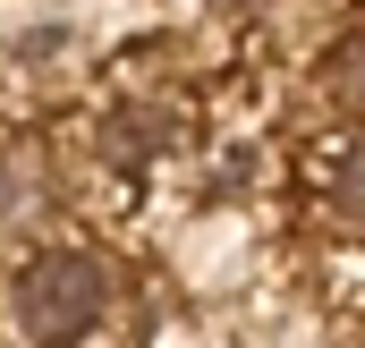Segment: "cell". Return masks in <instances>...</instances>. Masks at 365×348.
Masks as SVG:
<instances>
[{
    "instance_id": "obj_1",
    "label": "cell",
    "mask_w": 365,
    "mask_h": 348,
    "mask_svg": "<svg viewBox=\"0 0 365 348\" xmlns=\"http://www.w3.org/2000/svg\"><path fill=\"white\" fill-rule=\"evenodd\" d=\"M102 306H110V280L93 255H34L17 272V297H9L26 340H77L102 323Z\"/></svg>"
},
{
    "instance_id": "obj_2",
    "label": "cell",
    "mask_w": 365,
    "mask_h": 348,
    "mask_svg": "<svg viewBox=\"0 0 365 348\" xmlns=\"http://www.w3.org/2000/svg\"><path fill=\"white\" fill-rule=\"evenodd\" d=\"M162 145H170V111H128L110 128V162H153Z\"/></svg>"
},
{
    "instance_id": "obj_3",
    "label": "cell",
    "mask_w": 365,
    "mask_h": 348,
    "mask_svg": "<svg viewBox=\"0 0 365 348\" xmlns=\"http://www.w3.org/2000/svg\"><path fill=\"white\" fill-rule=\"evenodd\" d=\"M331 204L365 221V136H349V153H340V170H331Z\"/></svg>"
},
{
    "instance_id": "obj_4",
    "label": "cell",
    "mask_w": 365,
    "mask_h": 348,
    "mask_svg": "<svg viewBox=\"0 0 365 348\" xmlns=\"http://www.w3.org/2000/svg\"><path fill=\"white\" fill-rule=\"evenodd\" d=\"M331 93H349V102H365V43H349V51H331Z\"/></svg>"
},
{
    "instance_id": "obj_5",
    "label": "cell",
    "mask_w": 365,
    "mask_h": 348,
    "mask_svg": "<svg viewBox=\"0 0 365 348\" xmlns=\"http://www.w3.org/2000/svg\"><path fill=\"white\" fill-rule=\"evenodd\" d=\"M17 204H26V162L0 153V213H17Z\"/></svg>"
}]
</instances>
